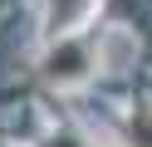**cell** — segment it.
I'll list each match as a JSON object with an SVG mask.
<instances>
[{"label": "cell", "mask_w": 152, "mask_h": 147, "mask_svg": "<svg viewBox=\"0 0 152 147\" xmlns=\"http://www.w3.org/2000/svg\"><path fill=\"white\" fill-rule=\"evenodd\" d=\"M88 64H93V59H88V44L64 39V44L44 59V78H49V83H59V88H69V83H79V78L88 74Z\"/></svg>", "instance_id": "cell-1"}, {"label": "cell", "mask_w": 152, "mask_h": 147, "mask_svg": "<svg viewBox=\"0 0 152 147\" xmlns=\"http://www.w3.org/2000/svg\"><path fill=\"white\" fill-rule=\"evenodd\" d=\"M132 147H152V113L147 108L132 113Z\"/></svg>", "instance_id": "cell-2"}, {"label": "cell", "mask_w": 152, "mask_h": 147, "mask_svg": "<svg viewBox=\"0 0 152 147\" xmlns=\"http://www.w3.org/2000/svg\"><path fill=\"white\" fill-rule=\"evenodd\" d=\"M39 147H83V142H79L74 132H54V137H44Z\"/></svg>", "instance_id": "cell-3"}]
</instances>
